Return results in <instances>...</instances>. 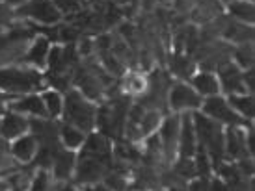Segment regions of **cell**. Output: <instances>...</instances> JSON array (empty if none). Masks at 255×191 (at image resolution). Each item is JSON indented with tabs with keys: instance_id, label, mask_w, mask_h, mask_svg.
<instances>
[{
	"instance_id": "34",
	"label": "cell",
	"mask_w": 255,
	"mask_h": 191,
	"mask_svg": "<svg viewBox=\"0 0 255 191\" xmlns=\"http://www.w3.org/2000/svg\"><path fill=\"white\" fill-rule=\"evenodd\" d=\"M108 52H110V54H108V60H114V62H116V54H114L112 50H108ZM108 65H110V67H108V71H112V62H108ZM114 72H123V71L118 69V65L114 64Z\"/></svg>"
},
{
	"instance_id": "18",
	"label": "cell",
	"mask_w": 255,
	"mask_h": 191,
	"mask_svg": "<svg viewBox=\"0 0 255 191\" xmlns=\"http://www.w3.org/2000/svg\"><path fill=\"white\" fill-rule=\"evenodd\" d=\"M58 139L62 143V147L65 150H73V152H77V150L82 149V145L86 141V132H82L80 128L73 127V125H67L64 123L60 130H58Z\"/></svg>"
},
{
	"instance_id": "6",
	"label": "cell",
	"mask_w": 255,
	"mask_h": 191,
	"mask_svg": "<svg viewBox=\"0 0 255 191\" xmlns=\"http://www.w3.org/2000/svg\"><path fill=\"white\" fill-rule=\"evenodd\" d=\"M199 112L207 115V117H211L213 121H216V123H220L222 127H246V123H248V121L242 119L239 114H235V110L229 106L227 99L222 97V95L203 99V104H201Z\"/></svg>"
},
{
	"instance_id": "36",
	"label": "cell",
	"mask_w": 255,
	"mask_h": 191,
	"mask_svg": "<svg viewBox=\"0 0 255 191\" xmlns=\"http://www.w3.org/2000/svg\"><path fill=\"white\" fill-rule=\"evenodd\" d=\"M9 149V141H6L2 135H0V150H7Z\"/></svg>"
},
{
	"instance_id": "33",
	"label": "cell",
	"mask_w": 255,
	"mask_h": 191,
	"mask_svg": "<svg viewBox=\"0 0 255 191\" xmlns=\"http://www.w3.org/2000/svg\"><path fill=\"white\" fill-rule=\"evenodd\" d=\"M24 2H28V0H4V4H7L9 7H13V9H17V7H21Z\"/></svg>"
},
{
	"instance_id": "26",
	"label": "cell",
	"mask_w": 255,
	"mask_h": 191,
	"mask_svg": "<svg viewBox=\"0 0 255 191\" xmlns=\"http://www.w3.org/2000/svg\"><path fill=\"white\" fill-rule=\"evenodd\" d=\"M13 19H15L13 7H9L7 4L0 2V32H6V30L11 26Z\"/></svg>"
},
{
	"instance_id": "32",
	"label": "cell",
	"mask_w": 255,
	"mask_h": 191,
	"mask_svg": "<svg viewBox=\"0 0 255 191\" xmlns=\"http://www.w3.org/2000/svg\"><path fill=\"white\" fill-rule=\"evenodd\" d=\"M9 100H11V97H7V95H4V93L0 91V115L7 110V102Z\"/></svg>"
},
{
	"instance_id": "35",
	"label": "cell",
	"mask_w": 255,
	"mask_h": 191,
	"mask_svg": "<svg viewBox=\"0 0 255 191\" xmlns=\"http://www.w3.org/2000/svg\"><path fill=\"white\" fill-rule=\"evenodd\" d=\"M11 190V184H9V180L4 177H0V191H9Z\"/></svg>"
},
{
	"instance_id": "8",
	"label": "cell",
	"mask_w": 255,
	"mask_h": 191,
	"mask_svg": "<svg viewBox=\"0 0 255 191\" xmlns=\"http://www.w3.org/2000/svg\"><path fill=\"white\" fill-rule=\"evenodd\" d=\"M107 171V160H101L97 156H90V154H82L77 158V165H75V182L82 186L88 184H95L99 182L101 178H105V173ZM80 186V188H82Z\"/></svg>"
},
{
	"instance_id": "41",
	"label": "cell",
	"mask_w": 255,
	"mask_h": 191,
	"mask_svg": "<svg viewBox=\"0 0 255 191\" xmlns=\"http://www.w3.org/2000/svg\"><path fill=\"white\" fill-rule=\"evenodd\" d=\"M69 191H82V190H69Z\"/></svg>"
},
{
	"instance_id": "23",
	"label": "cell",
	"mask_w": 255,
	"mask_h": 191,
	"mask_svg": "<svg viewBox=\"0 0 255 191\" xmlns=\"http://www.w3.org/2000/svg\"><path fill=\"white\" fill-rule=\"evenodd\" d=\"M254 45L252 43H241L235 52V65L241 67L242 71L254 69Z\"/></svg>"
},
{
	"instance_id": "39",
	"label": "cell",
	"mask_w": 255,
	"mask_h": 191,
	"mask_svg": "<svg viewBox=\"0 0 255 191\" xmlns=\"http://www.w3.org/2000/svg\"><path fill=\"white\" fill-rule=\"evenodd\" d=\"M9 191H22V190H17V188H11Z\"/></svg>"
},
{
	"instance_id": "16",
	"label": "cell",
	"mask_w": 255,
	"mask_h": 191,
	"mask_svg": "<svg viewBox=\"0 0 255 191\" xmlns=\"http://www.w3.org/2000/svg\"><path fill=\"white\" fill-rule=\"evenodd\" d=\"M75 165H77V154L73 150H65L62 149L60 152H56L54 160H52V165H50V171H52V178L54 180H69L75 173Z\"/></svg>"
},
{
	"instance_id": "27",
	"label": "cell",
	"mask_w": 255,
	"mask_h": 191,
	"mask_svg": "<svg viewBox=\"0 0 255 191\" xmlns=\"http://www.w3.org/2000/svg\"><path fill=\"white\" fill-rule=\"evenodd\" d=\"M173 72L179 74L183 78H190L194 72H192V64L186 60V58H177L175 64H173Z\"/></svg>"
},
{
	"instance_id": "21",
	"label": "cell",
	"mask_w": 255,
	"mask_h": 191,
	"mask_svg": "<svg viewBox=\"0 0 255 191\" xmlns=\"http://www.w3.org/2000/svg\"><path fill=\"white\" fill-rule=\"evenodd\" d=\"M229 106L235 110V114H239L244 121L252 123L254 119V95L241 93V95H227L226 97Z\"/></svg>"
},
{
	"instance_id": "28",
	"label": "cell",
	"mask_w": 255,
	"mask_h": 191,
	"mask_svg": "<svg viewBox=\"0 0 255 191\" xmlns=\"http://www.w3.org/2000/svg\"><path fill=\"white\" fill-rule=\"evenodd\" d=\"M105 184L112 191H123L127 186V180L118 173H112V175H105Z\"/></svg>"
},
{
	"instance_id": "29",
	"label": "cell",
	"mask_w": 255,
	"mask_h": 191,
	"mask_svg": "<svg viewBox=\"0 0 255 191\" xmlns=\"http://www.w3.org/2000/svg\"><path fill=\"white\" fill-rule=\"evenodd\" d=\"M188 191H209V180L205 177L194 178L190 182V186H186Z\"/></svg>"
},
{
	"instance_id": "42",
	"label": "cell",
	"mask_w": 255,
	"mask_h": 191,
	"mask_svg": "<svg viewBox=\"0 0 255 191\" xmlns=\"http://www.w3.org/2000/svg\"><path fill=\"white\" fill-rule=\"evenodd\" d=\"M0 2H4V0H0Z\"/></svg>"
},
{
	"instance_id": "25",
	"label": "cell",
	"mask_w": 255,
	"mask_h": 191,
	"mask_svg": "<svg viewBox=\"0 0 255 191\" xmlns=\"http://www.w3.org/2000/svg\"><path fill=\"white\" fill-rule=\"evenodd\" d=\"M175 173L184 178L196 177V165H194V158H179L175 163Z\"/></svg>"
},
{
	"instance_id": "37",
	"label": "cell",
	"mask_w": 255,
	"mask_h": 191,
	"mask_svg": "<svg viewBox=\"0 0 255 191\" xmlns=\"http://www.w3.org/2000/svg\"><path fill=\"white\" fill-rule=\"evenodd\" d=\"M170 191H188V190H184V188H179V186H171Z\"/></svg>"
},
{
	"instance_id": "2",
	"label": "cell",
	"mask_w": 255,
	"mask_h": 191,
	"mask_svg": "<svg viewBox=\"0 0 255 191\" xmlns=\"http://www.w3.org/2000/svg\"><path fill=\"white\" fill-rule=\"evenodd\" d=\"M62 119L67 125L80 128L82 132H93L95 119H97V106L93 100L84 97L78 89H69L64 95V112Z\"/></svg>"
},
{
	"instance_id": "38",
	"label": "cell",
	"mask_w": 255,
	"mask_h": 191,
	"mask_svg": "<svg viewBox=\"0 0 255 191\" xmlns=\"http://www.w3.org/2000/svg\"><path fill=\"white\" fill-rule=\"evenodd\" d=\"M222 2H226V4H229V2H239V0H222ZM254 2V0H252Z\"/></svg>"
},
{
	"instance_id": "4",
	"label": "cell",
	"mask_w": 255,
	"mask_h": 191,
	"mask_svg": "<svg viewBox=\"0 0 255 191\" xmlns=\"http://www.w3.org/2000/svg\"><path fill=\"white\" fill-rule=\"evenodd\" d=\"M32 39H34V34L26 28L0 32V67L21 62L22 54Z\"/></svg>"
},
{
	"instance_id": "19",
	"label": "cell",
	"mask_w": 255,
	"mask_h": 191,
	"mask_svg": "<svg viewBox=\"0 0 255 191\" xmlns=\"http://www.w3.org/2000/svg\"><path fill=\"white\" fill-rule=\"evenodd\" d=\"M41 100L43 106H45V112H47V117L50 121H56L62 117V112H64V95L52 87H45L41 93Z\"/></svg>"
},
{
	"instance_id": "24",
	"label": "cell",
	"mask_w": 255,
	"mask_h": 191,
	"mask_svg": "<svg viewBox=\"0 0 255 191\" xmlns=\"http://www.w3.org/2000/svg\"><path fill=\"white\" fill-rule=\"evenodd\" d=\"M149 87V82L147 78L142 76V74H138V72H130L127 78H125V91L128 95H142V93L147 91Z\"/></svg>"
},
{
	"instance_id": "17",
	"label": "cell",
	"mask_w": 255,
	"mask_h": 191,
	"mask_svg": "<svg viewBox=\"0 0 255 191\" xmlns=\"http://www.w3.org/2000/svg\"><path fill=\"white\" fill-rule=\"evenodd\" d=\"M190 85L194 87V91L198 93L201 99H209V97L220 95V82H218V76L214 72H209V71L194 72L190 76Z\"/></svg>"
},
{
	"instance_id": "31",
	"label": "cell",
	"mask_w": 255,
	"mask_h": 191,
	"mask_svg": "<svg viewBox=\"0 0 255 191\" xmlns=\"http://www.w3.org/2000/svg\"><path fill=\"white\" fill-rule=\"evenodd\" d=\"M82 191H112L107 184H101V182H95V184H88L80 188Z\"/></svg>"
},
{
	"instance_id": "10",
	"label": "cell",
	"mask_w": 255,
	"mask_h": 191,
	"mask_svg": "<svg viewBox=\"0 0 255 191\" xmlns=\"http://www.w3.org/2000/svg\"><path fill=\"white\" fill-rule=\"evenodd\" d=\"M7 110L24 115L28 119H49L39 93H28V95L15 97L7 102Z\"/></svg>"
},
{
	"instance_id": "11",
	"label": "cell",
	"mask_w": 255,
	"mask_h": 191,
	"mask_svg": "<svg viewBox=\"0 0 255 191\" xmlns=\"http://www.w3.org/2000/svg\"><path fill=\"white\" fill-rule=\"evenodd\" d=\"M50 43L49 37L45 36H34V39L28 43V47L24 50V54L21 58L22 65H28V67H34V69H45L47 67V62H49V52H50Z\"/></svg>"
},
{
	"instance_id": "13",
	"label": "cell",
	"mask_w": 255,
	"mask_h": 191,
	"mask_svg": "<svg viewBox=\"0 0 255 191\" xmlns=\"http://www.w3.org/2000/svg\"><path fill=\"white\" fill-rule=\"evenodd\" d=\"M198 150V135L192 123V114H181V125H179V158H194Z\"/></svg>"
},
{
	"instance_id": "5",
	"label": "cell",
	"mask_w": 255,
	"mask_h": 191,
	"mask_svg": "<svg viewBox=\"0 0 255 191\" xmlns=\"http://www.w3.org/2000/svg\"><path fill=\"white\" fill-rule=\"evenodd\" d=\"M15 17H21L30 22H37L43 26H54L62 21L64 15L60 13L54 0H28L21 7L15 9Z\"/></svg>"
},
{
	"instance_id": "14",
	"label": "cell",
	"mask_w": 255,
	"mask_h": 191,
	"mask_svg": "<svg viewBox=\"0 0 255 191\" xmlns=\"http://www.w3.org/2000/svg\"><path fill=\"white\" fill-rule=\"evenodd\" d=\"M30 132V119L21 114H15L11 110H6L0 115V135L6 141H13L17 137Z\"/></svg>"
},
{
	"instance_id": "40",
	"label": "cell",
	"mask_w": 255,
	"mask_h": 191,
	"mask_svg": "<svg viewBox=\"0 0 255 191\" xmlns=\"http://www.w3.org/2000/svg\"><path fill=\"white\" fill-rule=\"evenodd\" d=\"M153 191H166V190H153Z\"/></svg>"
},
{
	"instance_id": "1",
	"label": "cell",
	"mask_w": 255,
	"mask_h": 191,
	"mask_svg": "<svg viewBox=\"0 0 255 191\" xmlns=\"http://www.w3.org/2000/svg\"><path fill=\"white\" fill-rule=\"evenodd\" d=\"M45 87V76L39 69L22 64L0 67V91L11 99L28 93H41Z\"/></svg>"
},
{
	"instance_id": "22",
	"label": "cell",
	"mask_w": 255,
	"mask_h": 191,
	"mask_svg": "<svg viewBox=\"0 0 255 191\" xmlns=\"http://www.w3.org/2000/svg\"><path fill=\"white\" fill-rule=\"evenodd\" d=\"M54 178L49 173V169H39L32 177L26 191H54Z\"/></svg>"
},
{
	"instance_id": "20",
	"label": "cell",
	"mask_w": 255,
	"mask_h": 191,
	"mask_svg": "<svg viewBox=\"0 0 255 191\" xmlns=\"http://www.w3.org/2000/svg\"><path fill=\"white\" fill-rule=\"evenodd\" d=\"M227 11L237 22L246 24V26H254L255 21V7L252 0H239V2H229L227 4Z\"/></svg>"
},
{
	"instance_id": "15",
	"label": "cell",
	"mask_w": 255,
	"mask_h": 191,
	"mask_svg": "<svg viewBox=\"0 0 255 191\" xmlns=\"http://www.w3.org/2000/svg\"><path fill=\"white\" fill-rule=\"evenodd\" d=\"M218 82H220V91L227 95H241L246 93L244 82H242V69L237 67L235 64H227L224 67H220L218 71Z\"/></svg>"
},
{
	"instance_id": "7",
	"label": "cell",
	"mask_w": 255,
	"mask_h": 191,
	"mask_svg": "<svg viewBox=\"0 0 255 191\" xmlns=\"http://www.w3.org/2000/svg\"><path fill=\"white\" fill-rule=\"evenodd\" d=\"M203 104V99L198 93L194 91V87L184 82H177L171 85L168 91V106L173 114H192V112H199Z\"/></svg>"
},
{
	"instance_id": "9",
	"label": "cell",
	"mask_w": 255,
	"mask_h": 191,
	"mask_svg": "<svg viewBox=\"0 0 255 191\" xmlns=\"http://www.w3.org/2000/svg\"><path fill=\"white\" fill-rule=\"evenodd\" d=\"M179 125H181V114L166 115V117L160 121L158 139H160V145H162V158L166 162H173L175 156H177Z\"/></svg>"
},
{
	"instance_id": "30",
	"label": "cell",
	"mask_w": 255,
	"mask_h": 191,
	"mask_svg": "<svg viewBox=\"0 0 255 191\" xmlns=\"http://www.w3.org/2000/svg\"><path fill=\"white\" fill-rule=\"evenodd\" d=\"M13 162H15V160L9 156V152H7V150H0V173H4V171L9 169Z\"/></svg>"
},
{
	"instance_id": "3",
	"label": "cell",
	"mask_w": 255,
	"mask_h": 191,
	"mask_svg": "<svg viewBox=\"0 0 255 191\" xmlns=\"http://www.w3.org/2000/svg\"><path fill=\"white\" fill-rule=\"evenodd\" d=\"M192 123L198 135V149H203L211 162L218 163L226 156L224 154V127L201 112H192Z\"/></svg>"
},
{
	"instance_id": "12",
	"label": "cell",
	"mask_w": 255,
	"mask_h": 191,
	"mask_svg": "<svg viewBox=\"0 0 255 191\" xmlns=\"http://www.w3.org/2000/svg\"><path fill=\"white\" fill-rule=\"evenodd\" d=\"M37 150H39V141L37 135L34 132H26L24 135L17 137L13 141H9V156L13 158L15 162L19 163H30L36 160Z\"/></svg>"
}]
</instances>
